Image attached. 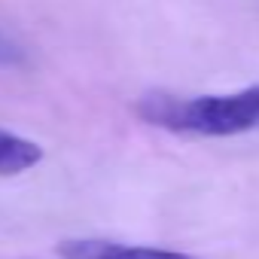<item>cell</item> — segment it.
I'll use <instances>...</instances> for the list:
<instances>
[{"instance_id":"6da1fadb","label":"cell","mask_w":259,"mask_h":259,"mask_svg":"<svg viewBox=\"0 0 259 259\" xmlns=\"http://www.w3.org/2000/svg\"><path fill=\"white\" fill-rule=\"evenodd\" d=\"M138 116L156 128L195 138H232L259 132V85L232 95H168L150 92L138 101Z\"/></svg>"},{"instance_id":"7a4b0ae2","label":"cell","mask_w":259,"mask_h":259,"mask_svg":"<svg viewBox=\"0 0 259 259\" xmlns=\"http://www.w3.org/2000/svg\"><path fill=\"white\" fill-rule=\"evenodd\" d=\"M58 253L64 259H195L162 247H138V244H116V241H64Z\"/></svg>"},{"instance_id":"3957f363","label":"cell","mask_w":259,"mask_h":259,"mask_svg":"<svg viewBox=\"0 0 259 259\" xmlns=\"http://www.w3.org/2000/svg\"><path fill=\"white\" fill-rule=\"evenodd\" d=\"M40 159H43L40 144H34V141H28L22 135H13V132H4V128H0V177L25 174L34 165H40Z\"/></svg>"},{"instance_id":"277c9868","label":"cell","mask_w":259,"mask_h":259,"mask_svg":"<svg viewBox=\"0 0 259 259\" xmlns=\"http://www.w3.org/2000/svg\"><path fill=\"white\" fill-rule=\"evenodd\" d=\"M19 58V52L7 43V40H0V61H4V64H10V61H16Z\"/></svg>"}]
</instances>
